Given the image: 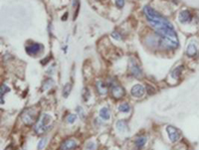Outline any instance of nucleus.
<instances>
[{
	"mask_svg": "<svg viewBox=\"0 0 199 150\" xmlns=\"http://www.w3.org/2000/svg\"><path fill=\"white\" fill-rule=\"evenodd\" d=\"M143 13L150 27L162 39V43L168 49H176L179 45V41L170 22L150 6H144Z\"/></svg>",
	"mask_w": 199,
	"mask_h": 150,
	"instance_id": "nucleus-1",
	"label": "nucleus"
},
{
	"mask_svg": "<svg viewBox=\"0 0 199 150\" xmlns=\"http://www.w3.org/2000/svg\"><path fill=\"white\" fill-rule=\"evenodd\" d=\"M52 125V117L47 113L42 114V116L39 118V120L36 122V124L34 126V130L36 133L41 134L46 132L50 128Z\"/></svg>",
	"mask_w": 199,
	"mask_h": 150,
	"instance_id": "nucleus-2",
	"label": "nucleus"
},
{
	"mask_svg": "<svg viewBox=\"0 0 199 150\" xmlns=\"http://www.w3.org/2000/svg\"><path fill=\"white\" fill-rule=\"evenodd\" d=\"M38 114H39V110L35 108V107H29L27 109H25L23 112H22L21 118L25 124L27 125H32L34 123H36L37 118H38Z\"/></svg>",
	"mask_w": 199,
	"mask_h": 150,
	"instance_id": "nucleus-3",
	"label": "nucleus"
},
{
	"mask_svg": "<svg viewBox=\"0 0 199 150\" xmlns=\"http://www.w3.org/2000/svg\"><path fill=\"white\" fill-rule=\"evenodd\" d=\"M110 90H112L113 96L117 99H122V96L125 95V90H123V87H121L119 85H118V83H110Z\"/></svg>",
	"mask_w": 199,
	"mask_h": 150,
	"instance_id": "nucleus-4",
	"label": "nucleus"
},
{
	"mask_svg": "<svg viewBox=\"0 0 199 150\" xmlns=\"http://www.w3.org/2000/svg\"><path fill=\"white\" fill-rule=\"evenodd\" d=\"M166 131H167V134H168L170 141H172V142H176V141L179 139L180 131L176 128V127L172 126V125H168L166 127Z\"/></svg>",
	"mask_w": 199,
	"mask_h": 150,
	"instance_id": "nucleus-5",
	"label": "nucleus"
},
{
	"mask_svg": "<svg viewBox=\"0 0 199 150\" xmlns=\"http://www.w3.org/2000/svg\"><path fill=\"white\" fill-rule=\"evenodd\" d=\"M42 50H43V46L41 44H38V43L30 44V45L26 47V52H27L29 55H38Z\"/></svg>",
	"mask_w": 199,
	"mask_h": 150,
	"instance_id": "nucleus-6",
	"label": "nucleus"
},
{
	"mask_svg": "<svg viewBox=\"0 0 199 150\" xmlns=\"http://www.w3.org/2000/svg\"><path fill=\"white\" fill-rule=\"evenodd\" d=\"M130 63H131V66H130L131 73L132 75H134L135 77H136V78H140L141 76H143V72H141V70H140V68H139V66L135 63L134 59H131Z\"/></svg>",
	"mask_w": 199,
	"mask_h": 150,
	"instance_id": "nucleus-7",
	"label": "nucleus"
},
{
	"mask_svg": "<svg viewBox=\"0 0 199 150\" xmlns=\"http://www.w3.org/2000/svg\"><path fill=\"white\" fill-rule=\"evenodd\" d=\"M178 20L181 22V23H189L190 21L192 20V14L191 12H189L187 10H184V11H181L178 15Z\"/></svg>",
	"mask_w": 199,
	"mask_h": 150,
	"instance_id": "nucleus-8",
	"label": "nucleus"
},
{
	"mask_svg": "<svg viewBox=\"0 0 199 150\" xmlns=\"http://www.w3.org/2000/svg\"><path fill=\"white\" fill-rule=\"evenodd\" d=\"M77 147V142L74 139H67L62 143L60 150H74Z\"/></svg>",
	"mask_w": 199,
	"mask_h": 150,
	"instance_id": "nucleus-9",
	"label": "nucleus"
},
{
	"mask_svg": "<svg viewBox=\"0 0 199 150\" xmlns=\"http://www.w3.org/2000/svg\"><path fill=\"white\" fill-rule=\"evenodd\" d=\"M144 87L141 86V85H135L131 87V95L135 96V98H140V96H143L144 95Z\"/></svg>",
	"mask_w": 199,
	"mask_h": 150,
	"instance_id": "nucleus-10",
	"label": "nucleus"
},
{
	"mask_svg": "<svg viewBox=\"0 0 199 150\" xmlns=\"http://www.w3.org/2000/svg\"><path fill=\"white\" fill-rule=\"evenodd\" d=\"M186 54L189 56V57H194L196 54H197V48H196V45L195 44H189L187 49H186Z\"/></svg>",
	"mask_w": 199,
	"mask_h": 150,
	"instance_id": "nucleus-11",
	"label": "nucleus"
},
{
	"mask_svg": "<svg viewBox=\"0 0 199 150\" xmlns=\"http://www.w3.org/2000/svg\"><path fill=\"white\" fill-rule=\"evenodd\" d=\"M100 116L103 118V120H110V109L108 107H103V108L100 110Z\"/></svg>",
	"mask_w": 199,
	"mask_h": 150,
	"instance_id": "nucleus-12",
	"label": "nucleus"
},
{
	"mask_svg": "<svg viewBox=\"0 0 199 150\" xmlns=\"http://www.w3.org/2000/svg\"><path fill=\"white\" fill-rule=\"evenodd\" d=\"M97 89H98L99 94H101V95H105L106 92H107V91H108L107 85H105V83H102V82L97 83Z\"/></svg>",
	"mask_w": 199,
	"mask_h": 150,
	"instance_id": "nucleus-13",
	"label": "nucleus"
},
{
	"mask_svg": "<svg viewBox=\"0 0 199 150\" xmlns=\"http://www.w3.org/2000/svg\"><path fill=\"white\" fill-rule=\"evenodd\" d=\"M182 70H183V67H182V66H180V67L175 68L173 71H172V73H171L172 78H174V79H178V78H179V76H180V74H181V72H182Z\"/></svg>",
	"mask_w": 199,
	"mask_h": 150,
	"instance_id": "nucleus-14",
	"label": "nucleus"
},
{
	"mask_svg": "<svg viewBox=\"0 0 199 150\" xmlns=\"http://www.w3.org/2000/svg\"><path fill=\"white\" fill-rule=\"evenodd\" d=\"M147 142V138L144 137V136H140V137H138L135 140V145L138 147H143V145Z\"/></svg>",
	"mask_w": 199,
	"mask_h": 150,
	"instance_id": "nucleus-15",
	"label": "nucleus"
},
{
	"mask_svg": "<svg viewBox=\"0 0 199 150\" xmlns=\"http://www.w3.org/2000/svg\"><path fill=\"white\" fill-rule=\"evenodd\" d=\"M117 127L119 131H126L127 129V126H126V123L123 121V120H119L117 123Z\"/></svg>",
	"mask_w": 199,
	"mask_h": 150,
	"instance_id": "nucleus-16",
	"label": "nucleus"
},
{
	"mask_svg": "<svg viewBox=\"0 0 199 150\" xmlns=\"http://www.w3.org/2000/svg\"><path fill=\"white\" fill-rule=\"evenodd\" d=\"M71 89H72V85H71L70 83H68L67 85H66V86L64 87V90H63V95H64V98H68V95H70Z\"/></svg>",
	"mask_w": 199,
	"mask_h": 150,
	"instance_id": "nucleus-17",
	"label": "nucleus"
},
{
	"mask_svg": "<svg viewBox=\"0 0 199 150\" xmlns=\"http://www.w3.org/2000/svg\"><path fill=\"white\" fill-rule=\"evenodd\" d=\"M118 109L121 110V111H122V112H129L130 109H131V107H130L129 104L125 103H122L121 105H119Z\"/></svg>",
	"mask_w": 199,
	"mask_h": 150,
	"instance_id": "nucleus-18",
	"label": "nucleus"
},
{
	"mask_svg": "<svg viewBox=\"0 0 199 150\" xmlns=\"http://www.w3.org/2000/svg\"><path fill=\"white\" fill-rule=\"evenodd\" d=\"M7 91H9V87L6 85H2L1 86V103H3V95L6 94Z\"/></svg>",
	"mask_w": 199,
	"mask_h": 150,
	"instance_id": "nucleus-19",
	"label": "nucleus"
},
{
	"mask_svg": "<svg viewBox=\"0 0 199 150\" xmlns=\"http://www.w3.org/2000/svg\"><path fill=\"white\" fill-rule=\"evenodd\" d=\"M53 83H54V82H53L52 80H47V81H45V83H44V85H43V90H48L50 87L53 86Z\"/></svg>",
	"mask_w": 199,
	"mask_h": 150,
	"instance_id": "nucleus-20",
	"label": "nucleus"
},
{
	"mask_svg": "<svg viewBox=\"0 0 199 150\" xmlns=\"http://www.w3.org/2000/svg\"><path fill=\"white\" fill-rule=\"evenodd\" d=\"M76 117H77L76 114H70V116H68V118H67V120H68L69 123H73L75 120H76Z\"/></svg>",
	"mask_w": 199,
	"mask_h": 150,
	"instance_id": "nucleus-21",
	"label": "nucleus"
},
{
	"mask_svg": "<svg viewBox=\"0 0 199 150\" xmlns=\"http://www.w3.org/2000/svg\"><path fill=\"white\" fill-rule=\"evenodd\" d=\"M114 2H116V5L118 8H122L123 5H125V0H114Z\"/></svg>",
	"mask_w": 199,
	"mask_h": 150,
	"instance_id": "nucleus-22",
	"label": "nucleus"
},
{
	"mask_svg": "<svg viewBox=\"0 0 199 150\" xmlns=\"http://www.w3.org/2000/svg\"><path fill=\"white\" fill-rule=\"evenodd\" d=\"M87 150H96V144L90 142L87 146Z\"/></svg>",
	"mask_w": 199,
	"mask_h": 150,
	"instance_id": "nucleus-23",
	"label": "nucleus"
},
{
	"mask_svg": "<svg viewBox=\"0 0 199 150\" xmlns=\"http://www.w3.org/2000/svg\"><path fill=\"white\" fill-rule=\"evenodd\" d=\"M45 143H46V139H42L41 141H40L39 145H38V149H39V150H41V149L43 148L44 145H45Z\"/></svg>",
	"mask_w": 199,
	"mask_h": 150,
	"instance_id": "nucleus-24",
	"label": "nucleus"
}]
</instances>
